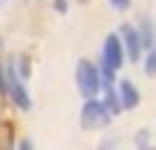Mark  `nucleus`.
<instances>
[{
    "label": "nucleus",
    "instance_id": "dca6fc26",
    "mask_svg": "<svg viewBox=\"0 0 156 150\" xmlns=\"http://www.w3.org/2000/svg\"><path fill=\"white\" fill-rule=\"evenodd\" d=\"M142 150H156V145H153V141H151V145H147V147H142Z\"/></svg>",
    "mask_w": 156,
    "mask_h": 150
},
{
    "label": "nucleus",
    "instance_id": "1a4fd4ad",
    "mask_svg": "<svg viewBox=\"0 0 156 150\" xmlns=\"http://www.w3.org/2000/svg\"><path fill=\"white\" fill-rule=\"evenodd\" d=\"M142 69H145V75H156V46H151V49L145 52V58H142Z\"/></svg>",
    "mask_w": 156,
    "mask_h": 150
},
{
    "label": "nucleus",
    "instance_id": "20e7f679",
    "mask_svg": "<svg viewBox=\"0 0 156 150\" xmlns=\"http://www.w3.org/2000/svg\"><path fill=\"white\" fill-rule=\"evenodd\" d=\"M127 64V52H124V40L119 32H110L104 40H101V67H110V69H122Z\"/></svg>",
    "mask_w": 156,
    "mask_h": 150
},
{
    "label": "nucleus",
    "instance_id": "9d476101",
    "mask_svg": "<svg viewBox=\"0 0 156 150\" xmlns=\"http://www.w3.org/2000/svg\"><path fill=\"white\" fill-rule=\"evenodd\" d=\"M107 6H110L116 15H124V12H130V6H133V0H107Z\"/></svg>",
    "mask_w": 156,
    "mask_h": 150
},
{
    "label": "nucleus",
    "instance_id": "2eb2a0df",
    "mask_svg": "<svg viewBox=\"0 0 156 150\" xmlns=\"http://www.w3.org/2000/svg\"><path fill=\"white\" fill-rule=\"evenodd\" d=\"M6 6H9V0H0V12H3V9H6Z\"/></svg>",
    "mask_w": 156,
    "mask_h": 150
},
{
    "label": "nucleus",
    "instance_id": "9b49d317",
    "mask_svg": "<svg viewBox=\"0 0 156 150\" xmlns=\"http://www.w3.org/2000/svg\"><path fill=\"white\" fill-rule=\"evenodd\" d=\"M116 147H119L116 136H107V139H104V141H101V145H98V150H116Z\"/></svg>",
    "mask_w": 156,
    "mask_h": 150
},
{
    "label": "nucleus",
    "instance_id": "f03ea898",
    "mask_svg": "<svg viewBox=\"0 0 156 150\" xmlns=\"http://www.w3.org/2000/svg\"><path fill=\"white\" fill-rule=\"evenodd\" d=\"M6 98H9L12 107L20 110V113H29L35 107L32 95H29V89H26V78L15 69V64H12V61L6 64Z\"/></svg>",
    "mask_w": 156,
    "mask_h": 150
},
{
    "label": "nucleus",
    "instance_id": "423d86ee",
    "mask_svg": "<svg viewBox=\"0 0 156 150\" xmlns=\"http://www.w3.org/2000/svg\"><path fill=\"white\" fill-rule=\"evenodd\" d=\"M119 95H122L124 113H127V110H136V107L142 104V92H139V87H136L130 78H119Z\"/></svg>",
    "mask_w": 156,
    "mask_h": 150
},
{
    "label": "nucleus",
    "instance_id": "f3484780",
    "mask_svg": "<svg viewBox=\"0 0 156 150\" xmlns=\"http://www.w3.org/2000/svg\"><path fill=\"white\" fill-rule=\"evenodd\" d=\"M0 52H3V35H0Z\"/></svg>",
    "mask_w": 156,
    "mask_h": 150
},
{
    "label": "nucleus",
    "instance_id": "6e6552de",
    "mask_svg": "<svg viewBox=\"0 0 156 150\" xmlns=\"http://www.w3.org/2000/svg\"><path fill=\"white\" fill-rule=\"evenodd\" d=\"M151 141H153V130H151V127H139V130H136V136H133V145H136V150L147 147Z\"/></svg>",
    "mask_w": 156,
    "mask_h": 150
},
{
    "label": "nucleus",
    "instance_id": "7ed1b4c3",
    "mask_svg": "<svg viewBox=\"0 0 156 150\" xmlns=\"http://www.w3.org/2000/svg\"><path fill=\"white\" fill-rule=\"evenodd\" d=\"M78 124H81L84 130H95V127H107V124H113V116H110V110L104 107V98H101V95L81 101Z\"/></svg>",
    "mask_w": 156,
    "mask_h": 150
},
{
    "label": "nucleus",
    "instance_id": "f8f14e48",
    "mask_svg": "<svg viewBox=\"0 0 156 150\" xmlns=\"http://www.w3.org/2000/svg\"><path fill=\"white\" fill-rule=\"evenodd\" d=\"M52 6H55L58 15H67L69 12V0H52Z\"/></svg>",
    "mask_w": 156,
    "mask_h": 150
},
{
    "label": "nucleus",
    "instance_id": "4468645a",
    "mask_svg": "<svg viewBox=\"0 0 156 150\" xmlns=\"http://www.w3.org/2000/svg\"><path fill=\"white\" fill-rule=\"evenodd\" d=\"M15 150H35V145H32L29 139H20V141L15 145Z\"/></svg>",
    "mask_w": 156,
    "mask_h": 150
},
{
    "label": "nucleus",
    "instance_id": "0eeeda50",
    "mask_svg": "<svg viewBox=\"0 0 156 150\" xmlns=\"http://www.w3.org/2000/svg\"><path fill=\"white\" fill-rule=\"evenodd\" d=\"M136 29H139L142 40H145V52L151 49V46H156V23L151 15H139L136 17Z\"/></svg>",
    "mask_w": 156,
    "mask_h": 150
},
{
    "label": "nucleus",
    "instance_id": "ddd939ff",
    "mask_svg": "<svg viewBox=\"0 0 156 150\" xmlns=\"http://www.w3.org/2000/svg\"><path fill=\"white\" fill-rule=\"evenodd\" d=\"M0 95L6 98V67L0 64Z\"/></svg>",
    "mask_w": 156,
    "mask_h": 150
},
{
    "label": "nucleus",
    "instance_id": "39448f33",
    "mask_svg": "<svg viewBox=\"0 0 156 150\" xmlns=\"http://www.w3.org/2000/svg\"><path fill=\"white\" fill-rule=\"evenodd\" d=\"M119 35H122V40H124L127 64H142V58H145V40H142L136 23H124V26L119 29Z\"/></svg>",
    "mask_w": 156,
    "mask_h": 150
},
{
    "label": "nucleus",
    "instance_id": "f257e3e1",
    "mask_svg": "<svg viewBox=\"0 0 156 150\" xmlns=\"http://www.w3.org/2000/svg\"><path fill=\"white\" fill-rule=\"evenodd\" d=\"M75 89L81 98L101 95V64L90 61V58H78L75 61Z\"/></svg>",
    "mask_w": 156,
    "mask_h": 150
}]
</instances>
